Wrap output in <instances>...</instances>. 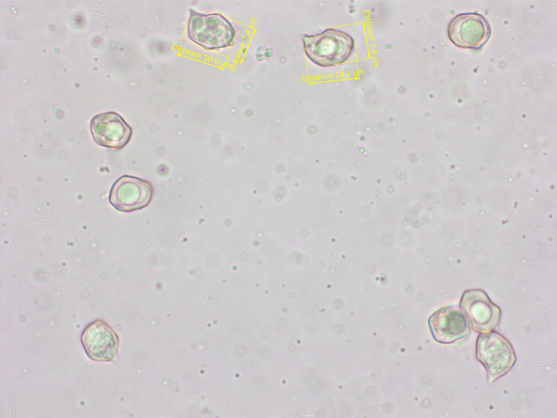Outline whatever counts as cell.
Instances as JSON below:
<instances>
[{
  "instance_id": "1",
  "label": "cell",
  "mask_w": 557,
  "mask_h": 418,
  "mask_svg": "<svg viewBox=\"0 0 557 418\" xmlns=\"http://www.w3.org/2000/svg\"><path fill=\"white\" fill-rule=\"evenodd\" d=\"M304 49L315 64L329 67L347 61L354 48L353 38L336 29H327L315 35L302 36Z\"/></svg>"
},
{
  "instance_id": "2",
  "label": "cell",
  "mask_w": 557,
  "mask_h": 418,
  "mask_svg": "<svg viewBox=\"0 0 557 418\" xmlns=\"http://www.w3.org/2000/svg\"><path fill=\"white\" fill-rule=\"evenodd\" d=\"M187 35L194 43L207 49L231 45L235 30L231 22L219 13L191 11L187 22Z\"/></svg>"
},
{
  "instance_id": "3",
  "label": "cell",
  "mask_w": 557,
  "mask_h": 418,
  "mask_svg": "<svg viewBox=\"0 0 557 418\" xmlns=\"http://www.w3.org/2000/svg\"><path fill=\"white\" fill-rule=\"evenodd\" d=\"M476 356L484 366L489 382L505 375L516 362L515 353L510 341L496 332L482 333L478 336Z\"/></svg>"
},
{
  "instance_id": "4",
  "label": "cell",
  "mask_w": 557,
  "mask_h": 418,
  "mask_svg": "<svg viewBox=\"0 0 557 418\" xmlns=\"http://www.w3.org/2000/svg\"><path fill=\"white\" fill-rule=\"evenodd\" d=\"M152 195L153 188L148 181L125 175L112 185L109 200L118 210L132 212L147 206Z\"/></svg>"
},
{
  "instance_id": "5",
  "label": "cell",
  "mask_w": 557,
  "mask_h": 418,
  "mask_svg": "<svg viewBox=\"0 0 557 418\" xmlns=\"http://www.w3.org/2000/svg\"><path fill=\"white\" fill-rule=\"evenodd\" d=\"M460 306L467 314L472 329L478 332H491L499 323L500 308L481 289L466 291L462 296Z\"/></svg>"
},
{
  "instance_id": "6",
  "label": "cell",
  "mask_w": 557,
  "mask_h": 418,
  "mask_svg": "<svg viewBox=\"0 0 557 418\" xmlns=\"http://www.w3.org/2000/svg\"><path fill=\"white\" fill-rule=\"evenodd\" d=\"M491 29L486 19L478 13H463L450 22L448 34L450 41L463 48H480L489 39Z\"/></svg>"
},
{
  "instance_id": "7",
  "label": "cell",
  "mask_w": 557,
  "mask_h": 418,
  "mask_svg": "<svg viewBox=\"0 0 557 418\" xmlns=\"http://www.w3.org/2000/svg\"><path fill=\"white\" fill-rule=\"evenodd\" d=\"M90 129L97 145L113 149L123 148L129 142L132 133L131 127L113 111L93 116L90 122Z\"/></svg>"
},
{
  "instance_id": "8",
  "label": "cell",
  "mask_w": 557,
  "mask_h": 418,
  "mask_svg": "<svg viewBox=\"0 0 557 418\" xmlns=\"http://www.w3.org/2000/svg\"><path fill=\"white\" fill-rule=\"evenodd\" d=\"M81 341L88 356L95 361L113 360L118 354L119 340L113 329L102 320L87 325Z\"/></svg>"
},
{
  "instance_id": "9",
  "label": "cell",
  "mask_w": 557,
  "mask_h": 418,
  "mask_svg": "<svg viewBox=\"0 0 557 418\" xmlns=\"http://www.w3.org/2000/svg\"><path fill=\"white\" fill-rule=\"evenodd\" d=\"M434 339L441 343H450L464 337L469 332L466 315L455 307H443L428 319Z\"/></svg>"
}]
</instances>
